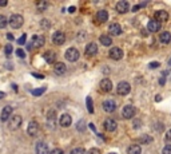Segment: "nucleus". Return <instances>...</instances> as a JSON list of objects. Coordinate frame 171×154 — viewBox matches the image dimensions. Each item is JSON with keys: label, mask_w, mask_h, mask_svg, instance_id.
Returning <instances> with one entry per match:
<instances>
[{"label": "nucleus", "mask_w": 171, "mask_h": 154, "mask_svg": "<svg viewBox=\"0 0 171 154\" xmlns=\"http://www.w3.org/2000/svg\"><path fill=\"white\" fill-rule=\"evenodd\" d=\"M23 23H24V18H23L20 14L11 15V18L8 19V24L14 28V30H18V28H20L21 26H23Z\"/></svg>", "instance_id": "obj_1"}, {"label": "nucleus", "mask_w": 171, "mask_h": 154, "mask_svg": "<svg viewBox=\"0 0 171 154\" xmlns=\"http://www.w3.org/2000/svg\"><path fill=\"white\" fill-rule=\"evenodd\" d=\"M7 122H8L10 130H18L19 127L21 126V123H23V118H21V115H19V114H15V115L10 117V119H8Z\"/></svg>", "instance_id": "obj_2"}, {"label": "nucleus", "mask_w": 171, "mask_h": 154, "mask_svg": "<svg viewBox=\"0 0 171 154\" xmlns=\"http://www.w3.org/2000/svg\"><path fill=\"white\" fill-rule=\"evenodd\" d=\"M64 55H66L67 60H70V62H76V60L79 59V55H80V54H79V51H78L75 47H70V48L66 51Z\"/></svg>", "instance_id": "obj_3"}, {"label": "nucleus", "mask_w": 171, "mask_h": 154, "mask_svg": "<svg viewBox=\"0 0 171 154\" xmlns=\"http://www.w3.org/2000/svg\"><path fill=\"white\" fill-rule=\"evenodd\" d=\"M40 131V126H39V123L36 121H31V122L28 123V127H27V133L28 135L31 137H36Z\"/></svg>", "instance_id": "obj_4"}, {"label": "nucleus", "mask_w": 171, "mask_h": 154, "mask_svg": "<svg viewBox=\"0 0 171 154\" xmlns=\"http://www.w3.org/2000/svg\"><path fill=\"white\" fill-rule=\"evenodd\" d=\"M130 91H131V86H130L128 82H120V83H118L116 93L119 95H127Z\"/></svg>", "instance_id": "obj_5"}, {"label": "nucleus", "mask_w": 171, "mask_h": 154, "mask_svg": "<svg viewBox=\"0 0 171 154\" xmlns=\"http://www.w3.org/2000/svg\"><path fill=\"white\" fill-rule=\"evenodd\" d=\"M47 126L51 130L55 129L56 126V111L55 110H49L47 114Z\"/></svg>", "instance_id": "obj_6"}, {"label": "nucleus", "mask_w": 171, "mask_h": 154, "mask_svg": "<svg viewBox=\"0 0 171 154\" xmlns=\"http://www.w3.org/2000/svg\"><path fill=\"white\" fill-rule=\"evenodd\" d=\"M108 56L114 60H120L123 58V50L119 48V47H112L108 52Z\"/></svg>", "instance_id": "obj_7"}, {"label": "nucleus", "mask_w": 171, "mask_h": 154, "mask_svg": "<svg viewBox=\"0 0 171 154\" xmlns=\"http://www.w3.org/2000/svg\"><path fill=\"white\" fill-rule=\"evenodd\" d=\"M135 113H136V110L133 105H126L122 110V115L128 119V118H133V117L135 115Z\"/></svg>", "instance_id": "obj_8"}, {"label": "nucleus", "mask_w": 171, "mask_h": 154, "mask_svg": "<svg viewBox=\"0 0 171 154\" xmlns=\"http://www.w3.org/2000/svg\"><path fill=\"white\" fill-rule=\"evenodd\" d=\"M35 151L36 154H49V149H48V145L40 141L38 144L35 145Z\"/></svg>", "instance_id": "obj_9"}, {"label": "nucleus", "mask_w": 171, "mask_h": 154, "mask_svg": "<svg viewBox=\"0 0 171 154\" xmlns=\"http://www.w3.org/2000/svg\"><path fill=\"white\" fill-rule=\"evenodd\" d=\"M52 42L58 46H62L66 42V36H64V34L62 31H56V32H54V35H52Z\"/></svg>", "instance_id": "obj_10"}, {"label": "nucleus", "mask_w": 171, "mask_h": 154, "mask_svg": "<svg viewBox=\"0 0 171 154\" xmlns=\"http://www.w3.org/2000/svg\"><path fill=\"white\" fill-rule=\"evenodd\" d=\"M116 11H118L119 14H126V12H128L130 11V3L128 1H126V0H122V1H118V4H116Z\"/></svg>", "instance_id": "obj_11"}, {"label": "nucleus", "mask_w": 171, "mask_h": 154, "mask_svg": "<svg viewBox=\"0 0 171 154\" xmlns=\"http://www.w3.org/2000/svg\"><path fill=\"white\" fill-rule=\"evenodd\" d=\"M99 86H100V90L103 91V93H110V91L112 90V82L110 81L108 78L102 79L100 83H99Z\"/></svg>", "instance_id": "obj_12"}, {"label": "nucleus", "mask_w": 171, "mask_h": 154, "mask_svg": "<svg viewBox=\"0 0 171 154\" xmlns=\"http://www.w3.org/2000/svg\"><path fill=\"white\" fill-rule=\"evenodd\" d=\"M102 106H103V110L107 111V113H114L115 111V109H116V103H115V101H112V99H107V101H104Z\"/></svg>", "instance_id": "obj_13"}, {"label": "nucleus", "mask_w": 171, "mask_h": 154, "mask_svg": "<svg viewBox=\"0 0 171 154\" xmlns=\"http://www.w3.org/2000/svg\"><path fill=\"white\" fill-rule=\"evenodd\" d=\"M71 123H72V118H71L70 114H62L59 118V125L62 127H68L71 126Z\"/></svg>", "instance_id": "obj_14"}, {"label": "nucleus", "mask_w": 171, "mask_h": 154, "mask_svg": "<svg viewBox=\"0 0 171 154\" xmlns=\"http://www.w3.org/2000/svg\"><path fill=\"white\" fill-rule=\"evenodd\" d=\"M154 20H157L158 23H163V21H167L168 20V14L166 12V11L161 10V11H157L155 12V15H154Z\"/></svg>", "instance_id": "obj_15"}, {"label": "nucleus", "mask_w": 171, "mask_h": 154, "mask_svg": "<svg viewBox=\"0 0 171 154\" xmlns=\"http://www.w3.org/2000/svg\"><path fill=\"white\" fill-rule=\"evenodd\" d=\"M108 32H110V36L111 35L118 36L122 34V27H120V24H118V23H112V24H110V27H108Z\"/></svg>", "instance_id": "obj_16"}, {"label": "nucleus", "mask_w": 171, "mask_h": 154, "mask_svg": "<svg viewBox=\"0 0 171 154\" xmlns=\"http://www.w3.org/2000/svg\"><path fill=\"white\" fill-rule=\"evenodd\" d=\"M103 126H104V129L108 130V131H115L116 127H118V123H116L115 119L108 118V119H106V121H104Z\"/></svg>", "instance_id": "obj_17"}, {"label": "nucleus", "mask_w": 171, "mask_h": 154, "mask_svg": "<svg viewBox=\"0 0 171 154\" xmlns=\"http://www.w3.org/2000/svg\"><path fill=\"white\" fill-rule=\"evenodd\" d=\"M45 43V38L43 35H35L34 38H32V46L34 47H36V48H39V47H43Z\"/></svg>", "instance_id": "obj_18"}, {"label": "nucleus", "mask_w": 171, "mask_h": 154, "mask_svg": "<svg viewBox=\"0 0 171 154\" xmlns=\"http://www.w3.org/2000/svg\"><path fill=\"white\" fill-rule=\"evenodd\" d=\"M147 30L150 32H158L161 30V23H158L157 20L151 19V20H148V23H147Z\"/></svg>", "instance_id": "obj_19"}, {"label": "nucleus", "mask_w": 171, "mask_h": 154, "mask_svg": "<svg viewBox=\"0 0 171 154\" xmlns=\"http://www.w3.org/2000/svg\"><path fill=\"white\" fill-rule=\"evenodd\" d=\"M66 70H67V67L63 62H58V63L54 64V73H55L56 75H63V74L66 73Z\"/></svg>", "instance_id": "obj_20"}, {"label": "nucleus", "mask_w": 171, "mask_h": 154, "mask_svg": "<svg viewBox=\"0 0 171 154\" xmlns=\"http://www.w3.org/2000/svg\"><path fill=\"white\" fill-rule=\"evenodd\" d=\"M12 111H14V109H12L11 106H5L3 109V111H1V117H0L1 121H3V122H7L8 119H10V117L12 115Z\"/></svg>", "instance_id": "obj_21"}, {"label": "nucleus", "mask_w": 171, "mask_h": 154, "mask_svg": "<svg viewBox=\"0 0 171 154\" xmlns=\"http://www.w3.org/2000/svg\"><path fill=\"white\" fill-rule=\"evenodd\" d=\"M84 51L90 56L96 55V54H98V46L95 44V43H88V44L86 46V50H84Z\"/></svg>", "instance_id": "obj_22"}, {"label": "nucleus", "mask_w": 171, "mask_h": 154, "mask_svg": "<svg viewBox=\"0 0 171 154\" xmlns=\"http://www.w3.org/2000/svg\"><path fill=\"white\" fill-rule=\"evenodd\" d=\"M43 58H44L45 62H48V63H54L56 60V54L54 51H47V52L43 54Z\"/></svg>", "instance_id": "obj_23"}, {"label": "nucleus", "mask_w": 171, "mask_h": 154, "mask_svg": "<svg viewBox=\"0 0 171 154\" xmlns=\"http://www.w3.org/2000/svg\"><path fill=\"white\" fill-rule=\"evenodd\" d=\"M96 19H98V21H100V23H104V21H107L108 20V12L106 10L98 11V14H96Z\"/></svg>", "instance_id": "obj_24"}, {"label": "nucleus", "mask_w": 171, "mask_h": 154, "mask_svg": "<svg viewBox=\"0 0 171 154\" xmlns=\"http://www.w3.org/2000/svg\"><path fill=\"white\" fill-rule=\"evenodd\" d=\"M127 154H142V149L139 145H130L127 147Z\"/></svg>", "instance_id": "obj_25"}, {"label": "nucleus", "mask_w": 171, "mask_h": 154, "mask_svg": "<svg viewBox=\"0 0 171 154\" xmlns=\"http://www.w3.org/2000/svg\"><path fill=\"white\" fill-rule=\"evenodd\" d=\"M99 42H100L103 46L108 47V46L112 44V39H111V36L110 35H102L100 38H99Z\"/></svg>", "instance_id": "obj_26"}, {"label": "nucleus", "mask_w": 171, "mask_h": 154, "mask_svg": "<svg viewBox=\"0 0 171 154\" xmlns=\"http://www.w3.org/2000/svg\"><path fill=\"white\" fill-rule=\"evenodd\" d=\"M159 39H161V42L164 43V44H167V43L171 42V34L168 31H164L161 34V36H159Z\"/></svg>", "instance_id": "obj_27"}, {"label": "nucleus", "mask_w": 171, "mask_h": 154, "mask_svg": "<svg viewBox=\"0 0 171 154\" xmlns=\"http://www.w3.org/2000/svg\"><path fill=\"white\" fill-rule=\"evenodd\" d=\"M48 8V3L47 1H43V0H40V1H38L36 3V10L39 11V12H43V11H45Z\"/></svg>", "instance_id": "obj_28"}, {"label": "nucleus", "mask_w": 171, "mask_h": 154, "mask_svg": "<svg viewBox=\"0 0 171 154\" xmlns=\"http://www.w3.org/2000/svg\"><path fill=\"white\" fill-rule=\"evenodd\" d=\"M138 141H139V144L147 145V144H150L151 141H152V138H151L150 135H140L139 138H138Z\"/></svg>", "instance_id": "obj_29"}, {"label": "nucleus", "mask_w": 171, "mask_h": 154, "mask_svg": "<svg viewBox=\"0 0 171 154\" xmlns=\"http://www.w3.org/2000/svg\"><path fill=\"white\" fill-rule=\"evenodd\" d=\"M45 90H47L45 87H40V88H35V90H32L31 93H32V95H35V97H40L42 94H44V93H45Z\"/></svg>", "instance_id": "obj_30"}, {"label": "nucleus", "mask_w": 171, "mask_h": 154, "mask_svg": "<svg viewBox=\"0 0 171 154\" xmlns=\"http://www.w3.org/2000/svg\"><path fill=\"white\" fill-rule=\"evenodd\" d=\"M86 102H87V110L88 113H94V105H92V99H91V97H87L86 98Z\"/></svg>", "instance_id": "obj_31"}, {"label": "nucleus", "mask_w": 171, "mask_h": 154, "mask_svg": "<svg viewBox=\"0 0 171 154\" xmlns=\"http://www.w3.org/2000/svg\"><path fill=\"white\" fill-rule=\"evenodd\" d=\"M40 27H42L43 30H49V27H51V21H49L48 19H43V20L40 21Z\"/></svg>", "instance_id": "obj_32"}, {"label": "nucleus", "mask_w": 171, "mask_h": 154, "mask_svg": "<svg viewBox=\"0 0 171 154\" xmlns=\"http://www.w3.org/2000/svg\"><path fill=\"white\" fill-rule=\"evenodd\" d=\"M8 24V19L4 16V15H0V30L1 28H5V26Z\"/></svg>", "instance_id": "obj_33"}, {"label": "nucleus", "mask_w": 171, "mask_h": 154, "mask_svg": "<svg viewBox=\"0 0 171 154\" xmlns=\"http://www.w3.org/2000/svg\"><path fill=\"white\" fill-rule=\"evenodd\" d=\"M84 125H86V123H84V121L83 119H80V121H79V122H78V125H76V129L79 130V131H84V129H86V126H84Z\"/></svg>", "instance_id": "obj_34"}, {"label": "nucleus", "mask_w": 171, "mask_h": 154, "mask_svg": "<svg viewBox=\"0 0 171 154\" xmlns=\"http://www.w3.org/2000/svg\"><path fill=\"white\" fill-rule=\"evenodd\" d=\"M70 154H87V153H86V150L82 149V147H76V149H73Z\"/></svg>", "instance_id": "obj_35"}, {"label": "nucleus", "mask_w": 171, "mask_h": 154, "mask_svg": "<svg viewBox=\"0 0 171 154\" xmlns=\"http://www.w3.org/2000/svg\"><path fill=\"white\" fill-rule=\"evenodd\" d=\"M25 40H27V35H25V34H23V35H21L20 38L18 39V43L20 46H23V44H25Z\"/></svg>", "instance_id": "obj_36"}, {"label": "nucleus", "mask_w": 171, "mask_h": 154, "mask_svg": "<svg viewBox=\"0 0 171 154\" xmlns=\"http://www.w3.org/2000/svg\"><path fill=\"white\" fill-rule=\"evenodd\" d=\"M162 154H171V145H166L162 150Z\"/></svg>", "instance_id": "obj_37"}, {"label": "nucleus", "mask_w": 171, "mask_h": 154, "mask_svg": "<svg viewBox=\"0 0 171 154\" xmlns=\"http://www.w3.org/2000/svg\"><path fill=\"white\" fill-rule=\"evenodd\" d=\"M12 50H14V48H12V44H10V43H8V44L5 46V48H4V52L7 54V55H10V54L12 52Z\"/></svg>", "instance_id": "obj_38"}, {"label": "nucleus", "mask_w": 171, "mask_h": 154, "mask_svg": "<svg viewBox=\"0 0 171 154\" xmlns=\"http://www.w3.org/2000/svg\"><path fill=\"white\" fill-rule=\"evenodd\" d=\"M87 154H100V150H99L98 147H92V149H90L87 151Z\"/></svg>", "instance_id": "obj_39"}, {"label": "nucleus", "mask_w": 171, "mask_h": 154, "mask_svg": "<svg viewBox=\"0 0 171 154\" xmlns=\"http://www.w3.org/2000/svg\"><path fill=\"white\" fill-rule=\"evenodd\" d=\"M49 154H64V151L62 149H54V150L49 151Z\"/></svg>", "instance_id": "obj_40"}, {"label": "nucleus", "mask_w": 171, "mask_h": 154, "mask_svg": "<svg viewBox=\"0 0 171 154\" xmlns=\"http://www.w3.org/2000/svg\"><path fill=\"white\" fill-rule=\"evenodd\" d=\"M16 55H18L19 58H24V56H25V52L23 51V50L19 48V50H16Z\"/></svg>", "instance_id": "obj_41"}, {"label": "nucleus", "mask_w": 171, "mask_h": 154, "mask_svg": "<svg viewBox=\"0 0 171 154\" xmlns=\"http://www.w3.org/2000/svg\"><path fill=\"white\" fill-rule=\"evenodd\" d=\"M144 6H146V3H142V4H136L135 7H134V8H133V12H136V11L139 10V8L144 7Z\"/></svg>", "instance_id": "obj_42"}, {"label": "nucleus", "mask_w": 171, "mask_h": 154, "mask_svg": "<svg viewBox=\"0 0 171 154\" xmlns=\"http://www.w3.org/2000/svg\"><path fill=\"white\" fill-rule=\"evenodd\" d=\"M157 67H159V63H158V62H151L150 63V68H157Z\"/></svg>", "instance_id": "obj_43"}, {"label": "nucleus", "mask_w": 171, "mask_h": 154, "mask_svg": "<svg viewBox=\"0 0 171 154\" xmlns=\"http://www.w3.org/2000/svg\"><path fill=\"white\" fill-rule=\"evenodd\" d=\"M32 75L35 78H39V79H44V75H42V74H36V73H32Z\"/></svg>", "instance_id": "obj_44"}, {"label": "nucleus", "mask_w": 171, "mask_h": 154, "mask_svg": "<svg viewBox=\"0 0 171 154\" xmlns=\"http://www.w3.org/2000/svg\"><path fill=\"white\" fill-rule=\"evenodd\" d=\"M166 139H167V141H171V129L168 130L167 133H166Z\"/></svg>", "instance_id": "obj_45"}, {"label": "nucleus", "mask_w": 171, "mask_h": 154, "mask_svg": "<svg viewBox=\"0 0 171 154\" xmlns=\"http://www.w3.org/2000/svg\"><path fill=\"white\" fill-rule=\"evenodd\" d=\"M7 4H8L7 0H0V7H5Z\"/></svg>", "instance_id": "obj_46"}, {"label": "nucleus", "mask_w": 171, "mask_h": 154, "mask_svg": "<svg viewBox=\"0 0 171 154\" xmlns=\"http://www.w3.org/2000/svg\"><path fill=\"white\" fill-rule=\"evenodd\" d=\"M75 11H76V8H75V7H70V8H68V12H70V14H73Z\"/></svg>", "instance_id": "obj_47"}, {"label": "nucleus", "mask_w": 171, "mask_h": 154, "mask_svg": "<svg viewBox=\"0 0 171 154\" xmlns=\"http://www.w3.org/2000/svg\"><path fill=\"white\" fill-rule=\"evenodd\" d=\"M164 79H166V77H162V79H159V83H161L162 86L164 84Z\"/></svg>", "instance_id": "obj_48"}, {"label": "nucleus", "mask_w": 171, "mask_h": 154, "mask_svg": "<svg viewBox=\"0 0 171 154\" xmlns=\"http://www.w3.org/2000/svg\"><path fill=\"white\" fill-rule=\"evenodd\" d=\"M90 129L92 130V131H96V129H95V126L92 125V123H90Z\"/></svg>", "instance_id": "obj_49"}, {"label": "nucleus", "mask_w": 171, "mask_h": 154, "mask_svg": "<svg viewBox=\"0 0 171 154\" xmlns=\"http://www.w3.org/2000/svg\"><path fill=\"white\" fill-rule=\"evenodd\" d=\"M4 97H5V94H4L3 91H0V99H3Z\"/></svg>", "instance_id": "obj_50"}, {"label": "nucleus", "mask_w": 171, "mask_h": 154, "mask_svg": "<svg viewBox=\"0 0 171 154\" xmlns=\"http://www.w3.org/2000/svg\"><path fill=\"white\" fill-rule=\"evenodd\" d=\"M7 38H8V39H10V40H14V36L11 35V34H8V35H7Z\"/></svg>", "instance_id": "obj_51"}, {"label": "nucleus", "mask_w": 171, "mask_h": 154, "mask_svg": "<svg viewBox=\"0 0 171 154\" xmlns=\"http://www.w3.org/2000/svg\"><path fill=\"white\" fill-rule=\"evenodd\" d=\"M12 88H14L15 91H18V84H12Z\"/></svg>", "instance_id": "obj_52"}, {"label": "nucleus", "mask_w": 171, "mask_h": 154, "mask_svg": "<svg viewBox=\"0 0 171 154\" xmlns=\"http://www.w3.org/2000/svg\"><path fill=\"white\" fill-rule=\"evenodd\" d=\"M155 101H157V102H159V101H161V95H157V98H155Z\"/></svg>", "instance_id": "obj_53"}, {"label": "nucleus", "mask_w": 171, "mask_h": 154, "mask_svg": "<svg viewBox=\"0 0 171 154\" xmlns=\"http://www.w3.org/2000/svg\"><path fill=\"white\" fill-rule=\"evenodd\" d=\"M110 154H116V153H110Z\"/></svg>", "instance_id": "obj_54"}, {"label": "nucleus", "mask_w": 171, "mask_h": 154, "mask_svg": "<svg viewBox=\"0 0 171 154\" xmlns=\"http://www.w3.org/2000/svg\"><path fill=\"white\" fill-rule=\"evenodd\" d=\"M170 64H171V59H170Z\"/></svg>", "instance_id": "obj_55"}]
</instances>
